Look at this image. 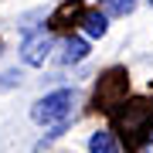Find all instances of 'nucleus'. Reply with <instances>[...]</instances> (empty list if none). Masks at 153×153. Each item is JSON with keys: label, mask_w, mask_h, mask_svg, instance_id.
Listing matches in <instances>:
<instances>
[{"label": "nucleus", "mask_w": 153, "mask_h": 153, "mask_svg": "<svg viewBox=\"0 0 153 153\" xmlns=\"http://www.w3.org/2000/svg\"><path fill=\"white\" fill-rule=\"evenodd\" d=\"M143 143H146V146H153V123L146 126V133H143Z\"/></svg>", "instance_id": "6e6552de"}, {"label": "nucleus", "mask_w": 153, "mask_h": 153, "mask_svg": "<svg viewBox=\"0 0 153 153\" xmlns=\"http://www.w3.org/2000/svg\"><path fill=\"white\" fill-rule=\"evenodd\" d=\"M88 153H119V143H116L112 129H95L92 140H88Z\"/></svg>", "instance_id": "39448f33"}, {"label": "nucleus", "mask_w": 153, "mask_h": 153, "mask_svg": "<svg viewBox=\"0 0 153 153\" xmlns=\"http://www.w3.org/2000/svg\"><path fill=\"white\" fill-rule=\"evenodd\" d=\"M85 55H88V44L82 38H65V55H61L65 65H78V61H85Z\"/></svg>", "instance_id": "423d86ee"}, {"label": "nucleus", "mask_w": 153, "mask_h": 153, "mask_svg": "<svg viewBox=\"0 0 153 153\" xmlns=\"http://www.w3.org/2000/svg\"><path fill=\"white\" fill-rule=\"evenodd\" d=\"M99 4H102V10L112 14V17H126V14L136 10V0H99Z\"/></svg>", "instance_id": "0eeeda50"}, {"label": "nucleus", "mask_w": 153, "mask_h": 153, "mask_svg": "<svg viewBox=\"0 0 153 153\" xmlns=\"http://www.w3.org/2000/svg\"><path fill=\"white\" fill-rule=\"evenodd\" d=\"M123 92H126V71H119V68H112L109 75L102 78V85H99V92H95V99L105 105V109H112L116 102L123 99Z\"/></svg>", "instance_id": "7ed1b4c3"}, {"label": "nucleus", "mask_w": 153, "mask_h": 153, "mask_svg": "<svg viewBox=\"0 0 153 153\" xmlns=\"http://www.w3.org/2000/svg\"><path fill=\"white\" fill-rule=\"evenodd\" d=\"M0 51H4V44H0Z\"/></svg>", "instance_id": "1a4fd4ad"}, {"label": "nucleus", "mask_w": 153, "mask_h": 153, "mask_svg": "<svg viewBox=\"0 0 153 153\" xmlns=\"http://www.w3.org/2000/svg\"><path fill=\"white\" fill-rule=\"evenodd\" d=\"M71 102H75V95H71V88H58V92H48L44 99L31 105V119L41 123V126H61L71 116Z\"/></svg>", "instance_id": "f257e3e1"}, {"label": "nucleus", "mask_w": 153, "mask_h": 153, "mask_svg": "<svg viewBox=\"0 0 153 153\" xmlns=\"http://www.w3.org/2000/svg\"><path fill=\"white\" fill-rule=\"evenodd\" d=\"M150 4H153V0H150Z\"/></svg>", "instance_id": "9d476101"}, {"label": "nucleus", "mask_w": 153, "mask_h": 153, "mask_svg": "<svg viewBox=\"0 0 153 153\" xmlns=\"http://www.w3.org/2000/svg\"><path fill=\"white\" fill-rule=\"evenodd\" d=\"M51 44H55V38H51L48 31H34V34H27V38H24V44H21L24 65H31V68L44 65V61H48V55H51Z\"/></svg>", "instance_id": "f03ea898"}, {"label": "nucleus", "mask_w": 153, "mask_h": 153, "mask_svg": "<svg viewBox=\"0 0 153 153\" xmlns=\"http://www.w3.org/2000/svg\"><path fill=\"white\" fill-rule=\"evenodd\" d=\"M78 24H82V31L88 34V38H105V31H109V21H105V14H99V10H85L82 17H78Z\"/></svg>", "instance_id": "20e7f679"}]
</instances>
